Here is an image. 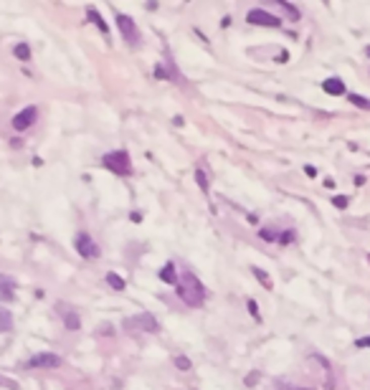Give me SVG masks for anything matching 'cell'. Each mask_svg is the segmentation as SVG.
<instances>
[{"label":"cell","instance_id":"obj_12","mask_svg":"<svg viewBox=\"0 0 370 390\" xmlns=\"http://www.w3.org/2000/svg\"><path fill=\"white\" fill-rule=\"evenodd\" d=\"M160 279H162L165 284H172V286H177V274H175V264H172V261H167V264L160 269Z\"/></svg>","mask_w":370,"mask_h":390},{"label":"cell","instance_id":"obj_27","mask_svg":"<svg viewBox=\"0 0 370 390\" xmlns=\"http://www.w3.org/2000/svg\"><path fill=\"white\" fill-rule=\"evenodd\" d=\"M249 312H251V314L259 319V309H256V302H254V299H249Z\"/></svg>","mask_w":370,"mask_h":390},{"label":"cell","instance_id":"obj_31","mask_svg":"<svg viewBox=\"0 0 370 390\" xmlns=\"http://www.w3.org/2000/svg\"><path fill=\"white\" fill-rule=\"evenodd\" d=\"M276 61H279V64H284V61H289V54H279V56H276Z\"/></svg>","mask_w":370,"mask_h":390},{"label":"cell","instance_id":"obj_15","mask_svg":"<svg viewBox=\"0 0 370 390\" xmlns=\"http://www.w3.org/2000/svg\"><path fill=\"white\" fill-rule=\"evenodd\" d=\"M11 329H13V314L0 307V332H11Z\"/></svg>","mask_w":370,"mask_h":390},{"label":"cell","instance_id":"obj_24","mask_svg":"<svg viewBox=\"0 0 370 390\" xmlns=\"http://www.w3.org/2000/svg\"><path fill=\"white\" fill-rule=\"evenodd\" d=\"M259 380H261V372H256V370H254V372H249V375H246V385H256V382H259Z\"/></svg>","mask_w":370,"mask_h":390},{"label":"cell","instance_id":"obj_11","mask_svg":"<svg viewBox=\"0 0 370 390\" xmlns=\"http://www.w3.org/2000/svg\"><path fill=\"white\" fill-rule=\"evenodd\" d=\"M61 317H64V324H66V329H79V327H81V319H79V314H76L74 309H69V307H61Z\"/></svg>","mask_w":370,"mask_h":390},{"label":"cell","instance_id":"obj_7","mask_svg":"<svg viewBox=\"0 0 370 390\" xmlns=\"http://www.w3.org/2000/svg\"><path fill=\"white\" fill-rule=\"evenodd\" d=\"M36 117H38V109H36V107H26L23 112H18V114L13 117V129H18V132L28 129V127L36 122Z\"/></svg>","mask_w":370,"mask_h":390},{"label":"cell","instance_id":"obj_23","mask_svg":"<svg viewBox=\"0 0 370 390\" xmlns=\"http://www.w3.org/2000/svg\"><path fill=\"white\" fill-rule=\"evenodd\" d=\"M259 236H261L264 241H276V238H279V236H276V231H271V228H261V231H259Z\"/></svg>","mask_w":370,"mask_h":390},{"label":"cell","instance_id":"obj_32","mask_svg":"<svg viewBox=\"0 0 370 390\" xmlns=\"http://www.w3.org/2000/svg\"><path fill=\"white\" fill-rule=\"evenodd\" d=\"M228 26H231V18H228V16H226V18H223V21H221V28H228Z\"/></svg>","mask_w":370,"mask_h":390},{"label":"cell","instance_id":"obj_2","mask_svg":"<svg viewBox=\"0 0 370 390\" xmlns=\"http://www.w3.org/2000/svg\"><path fill=\"white\" fill-rule=\"evenodd\" d=\"M102 167H107V170H112L114 175H132V160H129V155L124 152V150H114V152H107L104 157H102Z\"/></svg>","mask_w":370,"mask_h":390},{"label":"cell","instance_id":"obj_21","mask_svg":"<svg viewBox=\"0 0 370 390\" xmlns=\"http://www.w3.org/2000/svg\"><path fill=\"white\" fill-rule=\"evenodd\" d=\"M175 367H177V370H191V360L182 357V355H177V357H175Z\"/></svg>","mask_w":370,"mask_h":390},{"label":"cell","instance_id":"obj_4","mask_svg":"<svg viewBox=\"0 0 370 390\" xmlns=\"http://www.w3.org/2000/svg\"><path fill=\"white\" fill-rule=\"evenodd\" d=\"M246 21H249L251 26H269V28H279V26H282V21H279L276 16L266 13L264 8H254V11H249V13H246Z\"/></svg>","mask_w":370,"mask_h":390},{"label":"cell","instance_id":"obj_1","mask_svg":"<svg viewBox=\"0 0 370 390\" xmlns=\"http://www.w3.org/2000/svg\"><path fill=\"white\" fill-rule=\"evenodd\" d=\"M177 297L191 307H201L206 302V286L198 281V276L193 271H185L182 279L177 281Z\"/></svg>","mask_w":370,"mask_h":390},{"label":"cell","instance_id":"obj_8","mask_svg":"<svg viewBox=\"0 0 370 390\" xmlns=\"http://www.w3.org/2000/svg\"><path fill=\"white\" fill-rule=\"evenodd\" d=\"M16 279L13 276H6V274H0V299L3 302H16Z\"/></svg>","mask_w":370,"mask_h":390},{"label":"cell","instance_id":"obj_9","mask_svg":"<svg viewBox=\"0 0 370 390\" xmlns=\"http://www.w3.org/2000/svg\"><path fill=\"white\" fill-rule=\"evenodd\" d=\"M129 324H137V327H140V329H145V332H160V324H157V319H155L150 312L137 314L134 319H129Z\"/></svg>","mask_w":370,"mask_h":390},{"label":"cell","instance_id":"obj_5","mask_svg":"<svg viewBox=\"0 0 370 390\" xmlns=\"http://www.w3.org/2000/svg\"><path fill=\"white\" fill-rule=\"evenodd\" d=\"M117 28H119V33L124 36V41L129 46L140 43V31H137V26H134V21L129 16H117Z\"/></svg>","mask_w":370,"mask_h":390},{"label":"cell","instance_id":"obj_28","mask_svg":"<svg viewBox=\"0 0 370 390\" xmlns=\"http://www.w3.org/2000/svg\"><path fill=\"white\" fill-rule=\"evenodd\" d=\"M155 74H157V79H167V76H170V74H167L162 66H157V69H155Z\"/></svg>","mask_w":370,"mask_h":390},{"label":"cell","instance_id":"obj_16","mask_svg":"<svg viewBox=\"0 0 370 390\" xmlns=\"http://www.w3.org/2000/svg\"><path fill=\"white\" fill-rule=\"evenodd\" d=\"M251 274H254V276L259 279V284H261L264 289H271V286H274V284H271V276H269V274H266L264 269H259V266H254V269H251Z\"/></svg>","mask_w":370,"mask_h":390},{"label":"cell","instance_id":"obj_33","mask_svg":"<svg viewBox=\"0 0 370 390\" xmlns=\"http://www.w3.org/2000/svg\"><path fill=\"white\" fill-rule=\"evenodd\" d=\"M365 54H367V56H370V46H365Z\"/></svg>","mask_w":370,"mask_h":390},{"label":"cell","instance_id":"obj_20","mask_svg":"<svg viewBox=\"0 0 370 390\" xmlns=\"http://www.w3.org/2000/svg\"><path fill=\"white\" fill-rule=\"evenodd\" d=\"M332 206H335V208H340V211H345V208L350 206V201L345 198V195H335V198H332Z\"/></svg>","mask_w":370,"mask_h":390},{"label":"cell","instance_id":"obj_19","mask_svg":"<svg viewBox=\"0 0 370 390\" xmlns=\"http://www.w3.org/2000/svg\"><path fill=\"white\" fill-rule=\"evenodd\" d=\"M13 54H16V59H21V61H31V48H28V43H18V46L13 48Z\"/></svg>","mask_w":370,"mask_h":390},{"label":"cell","instance_id":"obj_25","mask_svg":"<svg viewBox=\"0 0 370 390\" xmlns=\"http://www.w3.org/2000/svg\"><path fill=\"white\" fill-rule=\"evenodd\" d=\"M279 241H282V243L287 246L289 241H294V233H292V231H287V233H282V236H279Z\"/></svg>","mask_w":370,"mask_h":390},{"label":"cell","instance_id":"obj_30","mask_svg":"<svg viewBox=\"0 0 370 390\" xmlns=\"http://www.w3.org/2000/svg\"><path fill=\"white\" fill-rule=\"evenodd\" d=\"M304 172H307V175H309V177H314V175H317V170H314V167H312V165H307V167H304Z\"/></svg>","mask_w":370,"mask_h":390},{"label":"cell","instance_id":"obj_17","mask_svg":"<svg viewBox=\"0 0 370 390\" xmlns=\"http://www.w3.org/2000/svg\"><path fill=\"white\" fill-rule=\"evenodd\" d=\"M107 284H109L114 291H124V286H127V284H124V279H122L119 274H114V271H109V274H107Z\"/></svg>","mask_w":370,"mask_h":390},{"label":"cell","instance_id":"obj_22","mask_svg":"<svg viewBox=\"0 0 370 390\" xmlns=\"http://www.w3.org/2000/svg\"><path fill=\"white\" fill-rule=\"evenodd\" d=\"M196 180H198L201 190H208V177H206V172H203V170H196Z\"/></svg>","mask_w":370,"mask_h":390},{"label":"cell","instance_id":"obj_26","mask_svg":"<svg viewBox=\"0 0 370 390\" xmlns=\"http://www.w3.org/2000/svg\"><path fill=\"white\" fill-rule=\"evenodd\" d=\"M355 345H357V347H367V350H370V334H367V337H360Z\"/></svg>","mask_w":370,"mask_h":390},{"label":"cell","instance_id":"obj_18","mask_svg":"<svg viewBox=\"0 0 370 390\" xmlns=\"http://www.w3.org/2000/svg\"><path fill=\"white\" fill-rule=\"evenodd\" d=\"M347 102H352L357 109H367V112H370V99H365V96H360V94H347Z\"/></svg>","mask_w":370,"mask_h":390},{"label":"cell","instance_id":"obj_3","mask_svg":"<svg viewBox=\"0 0 370 390\" xmlns=\"http://www.w3.org/2000/svg\"><path fill=\"white\" fill-rule=\"evenodd\" d=\"M74 243H76V251L81 259H99V254H102V249L94 243V238L89 233H79Z\"/></svg>","mask_w":370,"mask_h":390},{"label":"cell","instance_id":"obj_14","mask_svg":"<svg viewBox=\"0 0 370 390\" xmlns=\"http://www.w3.org/2000/svg\"><path fill=\"white\" fill-rule=\"evenodd\" d=\"M86 16H89V21H94V26H97V28L104 33V38H107V36H109V28H107V23L102 21V16L97 13V8H89V11H86Z\"/></svg>","mask_w":370,"mask_h":390},{"label":"cell","instance_id":"obj_6","mask_svg":"<svg viewBox=\"0 0 370 390\" xmlns=\"http://www.w3.org/2000/svg\"><path fill=\"white\" fill-rule=\"evenodd\" d=\"M61 365H64V360L54 352H38L26 362V367H61Z\"/></svg>","mask_w":370,"mask_h":390},{"label":"cell","instance_id":"obj_10","mask_svg":"<svg viewBox=\"0 0 370 390\" xmlns=\"http://www.w3.org/2000/svg\"><path fill=\"white\" fill-rule=\"evenodd\" d=\"M322 89H325L330 96H342V94H345V81L337 79V76H332V79L322 81Z\"/></svg>","mask_w":370,"mask_h":390},{"label":"cell","instance_id":"obj_13","mask_svg":"<svg viewBox=\"0 0 370 390\" xmlns=\"http://www.w3.org/2000/svg\"><path fill=\"white\" fill-rule=\"evenodd\" d=\"M276 6L284 11V16H287L289 21H299V18H302V13H299V11H297L292 3H287V0H276Z\"/></svg>","mask_w":370,"mask_h":390},{"label":"cell","instance_id":"obj_29","mask_svg":"<svg viewBox=\"0 0 370 390\" xmlns=\"http://www.w3.org/2000/svg\"><path fill=\"white\" fill-rule=\"evenodd\" d=\"M282 390H314V387H294V385H282Z\"/></svg>","mask_w":370,"mask_h":390}]
</instances>
